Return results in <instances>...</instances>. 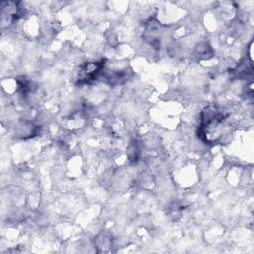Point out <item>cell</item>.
Segmentation results:
<instances>
[{"label": "cell", "instance_id": "1", "mask_svg": "<svg viewBox=\"0 0 254 254\" xmlns=\"http://www.w3.org/2000/svg\"><path fill=\"white\" fill-rule=\"evenodd\" d=\"M104 68V61L95 62V63H86L79 69V82L88 83L94 79H96Z\"/></svg>", "mask_w": 254, "mask_h": 254}]
</instances>
